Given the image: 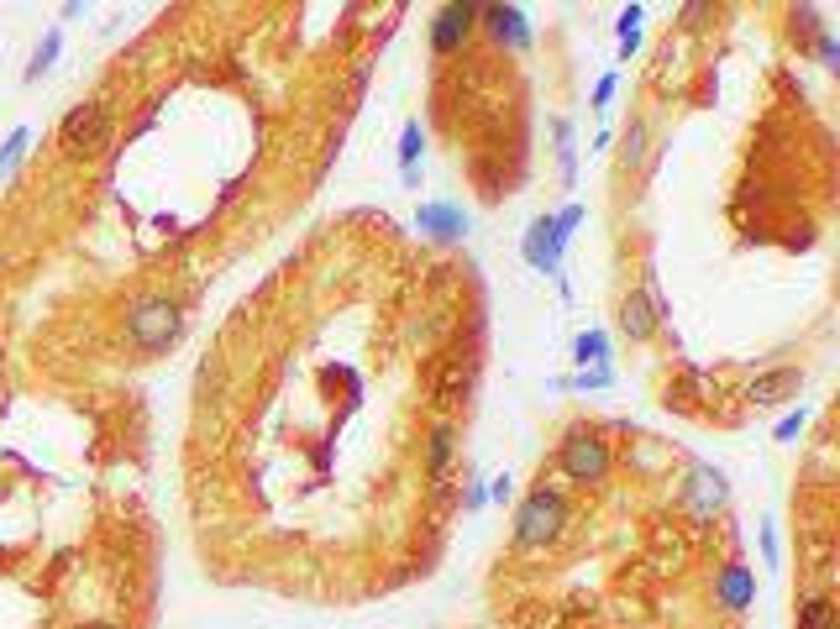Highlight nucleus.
<instances>
[{"instance_id":"14","label":"nucleus","mask_w":840,"mask_h":629,"mask_svg":"<svg viewBox=\"0 0 840 629\" xmlns=\"http://www.w3.org/2000/svg\"><path fill=\"white\" fill-rule=\"evenodd\" d=\"M416 157H420V126H416V121H404V142H400L404 174H416Z\"/></svg>"},{"instance_id":"19","label":"nucleus","mask_w":840,"mask_h":629,"mask_svg":"<svg viewBox=\"0 0 840 629\" xmlns=\"http://www.w3.org/2000/svg\"><path fill=\"white\" fill-rule=\"evenodd\" d=\"M84 629H111V625H84Z\"/></svg>"},{"instance_id":"4","label":"nucleus","mask_w":840,"mask_h":629,"mask_svg":"<svg viewBox=\"0 0 840 629\" xmlns=\"http://www.w3.org/2000/svg\"><path fill=\"white\" fill-rule=\"evenodd\" d=\"M557 530H562V498L536 488L521 504V514H515V540H521V546H536V540H552Z\"/></svg>"},{"instance_id":"17","label":"nucleus","mask_w":840,"mask_h":629,"mask_svg":"<svg viewBox=\"0 0 840 629\" xmlns=\"http://www.w3.org/2000/svg\"><path fill=\"white\" fill-rule=\"evenodd\" d=\"M447 456H452V431H447V425H441V431L431 435V467H441V462H447Z\"/></svg>"},{"instance_id":"12","label":"nucleus","mask_w":840,"mask_h":629,"mask_svg":"<svg viewBox=\"0 0 840 629\" xmlns=\"http://www.w3.org/2000/svg\"><path fill=\"white\" fill-rule=\"evenodd\" d=\"M27 142H32V132H27V126H17V132H11V142L0 147V174H11V168H17L21 153H27Z\"/></svg>"},{"instance_id":"5","label":"nucleus","mask_w":840,"mask_h":629,"mask_svg":"<svg viewBox=\"0 0 840 629\" xmlns=\"http://www.w3.org/2000/svg\"><path fill=\"white\" fill-rule=\"evenodd\" d=\"M473 21H479V6H468V0L441 6L437 27H431V48H437V53H458L462 42H468V32H473Z\"/></svg>"},{"instance_id":"2","label":"nucleus","mask_w":840,"mask_h":629,"mask_svg":"<svg viewBox=\"0 0 840 629\" xmlns=\"http://www.w3.org/2000/svg\"><path fill=\"white\" fill-rule=\"evenodd\" d=\"M59 142L69 157H95L111 142V111H105L101 100H84V105H74L69 116H63L59 126Z\"/></svg>"},{"instance_id":"7","label":"nucleus","mask_w":840,"mask_h":629,"mask_svg":"<svg viewBox=\"0 0 840 629\" xmlns=\"http://www.w3.org/2000/svg\"><path fill=\"white\" fill-rule=\"evenodd\" d=\"M621 331L631 336V341H646V336L657 331V305H652V295H646V289L625 295V305H621Z\"/></svg>"},{"instance_id":"15","label":"nucleus","mask_w":840,"mask_h":629,"mask_svg":"<svg viewBox=\"0 0 840 629\" xmlns=\"http://www.w3.org/2000/svg\"><path fill=\"white\" fill-rule=\"evenodd\" d=\"M59 59V32H48V38H42V48L38 53H32V69H27V79H38L42 69H48V63Z\"/></svg>"},{"instance_id":"1","label":"nucleus","mask_w":840,"mask_h":629,"mask_svg":"<svg viewBox=\"0 0 840 629\" xmlns=\"http://www.w3.org/2000/svg\"><path fill=\"white\" fill-rule=\"evenodd\" d=\"M126 336L137 352H163L174 336H180V305L174 299H142L126 314Z\"/></svg>"},{"instance_id":"16","label":"nucleus","mask_w":840,"mask_h":629,"mask_svg":"<svg viewBox=\"0 0 840 629\" xmlns=\"http://www.w3.org/2000/svg\"><path fill=\"white\" fill-rule=\"evenodd\" d=\"M578 362H604V336L600 331L578 336Z\"/></svg>"},{"instance_id":"9","label":"nucleus","mask_w":840,"mask_h":629,"mask_svg":"<svg viewBox=\"0 0 840 629\" xmlns=\"http://www.w3.org/2000/svg\"><path fill=\"white\" fill-rule=\"evenodd\" d=\"M557 226H552V220H536V226H531V236H525V257H531V262H536V268H552V262H557Z\"/></svg>"},{"instance_id":"10","label":"nucleus","mask_w":840,"mask_h":629,"mask_svg":"<svg viewBox=\"0 0 840 629\" xmlns=\"http://www.w3.org/2000/svg\"><path fill=\"white\" fill-rule=\"evenodd\" d=\"M799 629H836V604L830 598H809L799 609Z\"/></svg>"},{"instance_id":"18","label":"nucleus","mask_w":840,"mask_h":629,"mask_svg":"<svg viewBox=\"0 0 840 629\" xmlns=\"http://www.w3.org/2000/svg\"><path fill=\"white\" fill-rule=\"evenodd\" d=\"M641 142H646V126H631V147H625L631 163H641Z\"/></svg>"},{"instance_id":"11","label":"nucleus","mask_w":840,"mask_h":629,"mask_svg":"<svg viewBox=\"0 0 840 629\" xmlns=\"http://www.w3.org/2000/svg\"><path fill=\"white\" fill-rule=\"evenodd\" d=\"M420 226H437V236H458L462 216L458 210H447V205H431V210H420Z\"/></svg>"},{"instance_id":"8","label":"nucleus","mask_w":840,"mask_h":629,"mask_svg":"<svg viewBox=\"0 0 840 629\" xmlns=\"http://www.w3.org/2000/svg\"><path fill=\"white\" fill-rule=\"evenodd\" d=\"M479 17L489 21V32H494L500 42H510V48H525V42H531V32H525V17L515 11V6H489V11L479 6Z\"/></svg>"},{"instance_id":"6","label":"nucleus","mask_w":840,"mask_h":629,"mask_svg":"<svg viewBox=\"0 0 840 629\" xmlns=\"http://www.w3.org/2000/svg\"><path fill=\"white\" fill-rule=\"evenodd\" d=\"M799 383H803L799 368H772V373H761L757 383L746 389V399H751V404H782V399L799 393Z\"/></svg>"},{"instance_id":"13","label":"nucleus","mask_w":840,"mask_h":629,"mask_svg":"<svg viewBox=\"0 0 840 629\" xmlns=\"http://www.w3.org/2000/svg\"><path fill=\"white\" fill-rule=\"evenodd\" d=\"M720 592H725V598H730V604H736V609H740V604H746V592H751V582H746V567H730V571H725Z\"/></svg>"},{"instance_id":"3","label":"nucleus","mask_w":840,"mask_h":629,"mask_svg":"<svg viewBox=\"0 0 840 629\" xmlns=\"http://www.w3.org/2000/svg\"><path fill=\"white\" fill-rule=\"evenodd\" d=\"M562 472L573 477V483H600L604 472H609V446H604L594 431H573L567 441H562Z\"/></svg>"}]
</instances>
